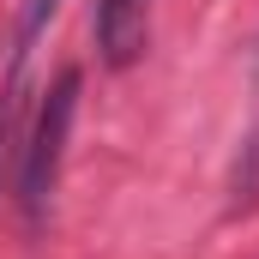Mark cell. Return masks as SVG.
<instances>
[{"label": "cell", "instance_id": "obj_1", "mask_svg": "<svg viewBox=\"0 0 259 259\" xmlns=\"http://www.w3.org/2000/svg\"><path fill=\"white\" fill-rule=\"evenodd\" d=\"M78 115V66L55 72V84L42 91V109H36V127L24 139V157H18V205H24V223L36 229L55 205V181H61V157H66V133Z\"/></svg>", "mask_w": 259, "mask_h": 259}, {"label": "cell", "instance_id": "obj_2", "mask_svg": "<svg viewBox=\"0 0 259 259\" xmlns=\"http://www.w3.org/2000/svg\"><path fill=\"white\" fill-rule=\"evenodd\" d=\"M151 36V0H97V49L109 66H133Z\"/></svg>", "mask_w": 259, "mask_h": 259}, {"label": "cell", "instance_id": "obj_3", "mask_svg": "<svg viewBox=\"0 0 259 259\" xmlns=\"http://www.w3.org/2000/svg\"><path fill=\"white\" fill-rule=\"evenodd\" d=\"M24 109H30V84H24V49H18V61L0 84V193L18 175V157H24Z\"/></svg>", "mask_w": 259, "mask_h": 259}, {"label": "cell", "instance_id": "obj_4", "mask_svg": "<svg viewBox=\"0 0 259 259\" xmlns=\"http://www.w3.org/2000/svg\"><path fill=\"white\" fill-rule=\"evenodd\" d=\"M253 205H259V127L247 133L235 157V181H229V211H253Z\"/></svg>", "mask_w": 259, "mask_h": 259}, {"label": "cell", "instance_id": "obj_5", "mask_svg": "<svg viewBox=\"0 0 259 259\" xmlns=\"http://www.w3.org/2000/svg\"><path fill=\"white\" fill-rule=\"evenodd\" d=\"M55 6H61V0H30V6H24V42H30V36L55 18Z\"/></svg>", "mask_w": 259, "mask_h": 259}]
</instances>
